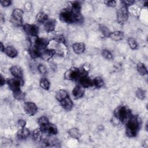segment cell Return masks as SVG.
<instances>
[{
    "mask_svg": "<svg viewBox=\"0 0 148 148\" xmlns=\"http://www.w3.org/2000/svg\"><path fill=\"white\" fill-rule=\"evenodd\" d=\"M125 132L128 137H135L139 130L140 121L137 116H131L126 121Z\"/></svg>",
    "mask_w": 148,
    "mask_h": 148,
    "instance_id": "cell-1",
    "label": "cell"
},
{
    "mask_svg": "<svg viewBox=\"0 0 148 148\" xmlns=\"http://www.w3.org/2000/svg\"><path fill=\"white\" fill-rule=\"evenodd\" d=\"M114 115L122 123H126L132 116L130 110L125 106H120L116 108L114 111Z\"/></svg>",
    "mask_w": 148,
    "mask_h": 148,
    "instance_id": "cell-2",
    "label": "cell"
},
{
    "mask_svg": "<svg viewBox=\"0 0 148 148\" xmlns=\"http://www.w3.org/2000/svg\"><path fill=\"white\" fill-rule=\"evenodd\" d=\"M82 76H83V75L80 69L76 67H72L66 71L64 74L65 79L69 80H79Z\"/></svg>",
    "mask_w": 148,
    "mask_h": 148,
    "instance_id": "cell-3",
    "label": "cell"
},
{
    "mask_svg": "<svg viewBox=\"0 0 148 148\" xmlns=\"http://www.w3.org/2000/svg\"><path fill=\"white\" fill-rule=\"evenodd\" d=\"M59 18L62 21L65 23L72 24L75 23V16L71 10L68 9L61 12L59 14Z\"/></svg>",
    "mask_w": 148,
    "mask_h": 148,
    "instance_id": "cell-4",
    "label": "cell"
},
{
    "mask_svg": "<svg viewBox=\"0 0 148 148\" xmlns=\"http://www.w3.org/2000/svg\"><path fill=\"white\" fill-rule=\"evenodd\" d=\"M128 18V8L122 6L119 8L116 13V18L118 23L123 24L126 22Z\"/></svg>",
    "mask_w": 148,
    "mask_h": 148,
    "instance_id": "cell-5",
    "label": "cell"
},
{
    "mask_svg": "<svg viewBox=\"0 0 148 148\" xmlns=\"http://www.w3.org/2000/svg\"><path fill=\"white\" fill-rule=\"evenodd\" d=\"M24 12L22 9L16 8L14 9L12 13V23L17 25H21L23 23Z\"/></svg>",
    "mask_w": 148,
    "mask_h": 148,
    "instance_id": "cell-6",
    "label": "cell"
},
{
    "mask_svg": "<svg viewBox=\"0 0 148 148\" xmlns=\"http://www.w3.org/2000/svg\"><path fill=\"white\" fill-rule=\"evenodd\" d=\"M24 32L29 36L36 37L39 33L38 27L34 24H25L23 26Z\"/></svg>",
    "mask_w": 148,
    "mask_h": 148,
    "instance_id": "cell-7",
    "label": "cell"
},
{
    "mask_svg": "<svg viewBox=\"0 0 148 148\" xmlns=\"http://www.w3.org/2000/svg\"><path fill=\"white\" fill-rule=\"evenodd\" d=\"M23 109L25 113L29 116H34L38 112V106L32 102H25Z\"/></svg>",
    "mask_w": 148,
    "mask_h": 148,
    "instance_id": "cell-8",
    "label": "cell"
},
{
    "mask_svg": "<svg viewBox=\"0 0 148 148\" xmlns=\"http://www.w3.org/2000/svg\"><path fill=\"white\" fill-rule=\"evenodd\" d=\"M6 83L10 89L12 91H14L20 89V87L22 85V80L16 78L9 79L6 81Z\"/></svg>",
    "mask_w": 148,
    "mask_h": 148,
    "instance_id": "cell-9",
    "label": "cell"
},
{
    "mask_svg": "<svg viewBox=\"0 0 148 148\" xmlns=\"http://www.w3.org/2000/svg\"><path fill=\"white\" fill-rule=\"evenodd\" d=\"M72 96L75 99H78L82 98L84 94V88L80 85H76L72 90Z\"/></svg>",
    "mask_w": 148,
    "mask_h": 148,
    "instance_id": "cell-10",
    "label": "cell"
},
{
    "mask_svg": "<svg viewBox=\"0 0 148 148\" xmlns=\"http://www.w3.org/2000/svg\"><path fill=\"white\" fill-rule=\"evenodd\" d=\"M56 54V51L54 49L47 48L41 53L40 57L44 60L49 61Z\"/></svg>",
    "mask_w": 148,
    "mask_h": 148,
    "instance_id": "cell-11",
    "label": "cell"
},
{
    "mask_svg": "<svg viewBox=\"0 0 148 148\" xmlns=\"http://www.w3.org/2000/svg\"><path fill=\"white\" fill-rule=\"evenodd\" d=\"M43 132H45L50 135H56L58 132V129L57 127L50 123L45 125L44 127L40 128Z\"/></svg>",
    "mask_w": 148,
    "mask_h": 148,
    "instance_id": "cell-12",
    "label": "cell"
},
{
    "mask_svg": "<svg viewBox=\"0 0 148 148\" xmlns=\"http://www.w3.org/2000/svg\"><path fill=\"white\" fill-rule=\"evenodd\" d=\"M80 84L84 88H88L93 86V80L87 75L82 76L79 79Z\"/></svg>",
    "mask_w": 148,
    "mask_h": 148,
    "instance_id": "cell-13",
    "label": "cell"
},
{
    "mask_svg": "<svg viewBox=\"0 0 148 148\" xmlns=\"http://www.w3.org/2000/svg\"><path fill=\"white\" fill-rule=\"evenodd\" d=\"M10 72L14 78L22 80L23 71H22V69L20 68V67L16 65L12 66L10 68Z\"/></svg>",
    "mask_w": 148,
    "mask_h": 148,
    "instance_id": "cell-14",
    "label": "cell"
},
{
    "mask_svg": "<svg viewBox=\"0 0 148 148\" xmlns=\"http://www.w3.org/2000/svg\"><path fill=\"white\" fill-rule=\"evenodd\" d=\"M60 102L62 108L66 111L71 110L73 106V103L72 99L69 97V96L60 101Z\"/></svg>",
    "mask_w": 148,
    "mask_h": 148,
    "instance_id": "cell-15",
    "label": "cell"
},
{
    "mask_svg": "<svg viewBox=\"0 0 148 148\" xmlns=\"http://www.w3.org/2000/svg\"><path fill=\"white\" fill-rule=\"evenodd\" d=\"M44 29L47 32H51L55 30L56 21L54 19H49L43 24Z\"/></svg>",
    "mask_w": 148,
    "mask_h": 148,
    "instance_id": "cell-16",
    "label": "cell"
},
{
    "mask_svg": "<svg viewBox=\"0 0 148 148\" xmlns=\"http://www.w3.org/2000/svg\"><path fill=\"white\" fill-rule=\"evenodd\" d=\"M72 49L73 51L77 54H80L84 53L86 50L84 43L82 42L75 43L72 45Z\"/></svg>",
    "mask_w": 148,
    "mask_h": 148,
    "instance_id": "cell-17",
    "label": "cell"
},
{
    "mask_svg": "<svg viewBox=\"0 0 148 148\" xmlns=\"http://www.w3.org/2000/svg\"><path fill=\"white\" fill-rule=\"evenodd\" d=\"M30 135V131L28 128L26 127L21 128H19L17 136L19 139H27Z\"/></svg>",
    "mask_w": 148,
    "mask_h": 148,
    "instance_id": "cell-18",
    "label": "cell"
},
{
    "mask_svg": "<svg viewBox=\"0 0 148 148\" xmlns=\"http://www.w3.org/2000/svg\"><path fill=\"white\" fill-rule=\"evenodd\" d=\"M4 53L6 54L7 56L10 58H14L18 54V51L16 50L15 47L12 46H6L5 49Z\"/></svg>",
    "mask_w": 148,
    "mask_h": 148,
    "instance_id": "cell-19",
    "label": "cell"
},
{
    "mask_svg": "<svg viewBox=\"0 0 148 148\" xmlns=\"http://www.w3.org/2000/svg\"><path fill=\"white\" fill-rule=\"evenodd\" d=\"M43 132V131L40 127L34 130L32 134V138L33 140L36 142H40L42 139Z\"/></svg>",
    "mask_w": 148,
    "mask_h": 148,
    "instance_id": "cell-20",
    "label": "cell"
},
{
    "mask_svg": "<svg viewBox=\"0 0 148 148\" xmlns=\"http://www.w3.org/2000/svg\"><path fill=\"white\" fill-rule=\"evenodd\" d=\"M109 38L113 41H119L123 39L124 34L120 31H115L110 32Z\"/></svg>",
    "mask_w": 148,
    "mask_h": 148,
    "instance_id": "cell-21",
    "label": "cell"
},
{
    "mask_svg": "<svg viewBox=\"0 0 148 148\" xmlns=\"http://www.w3.org/2000/svg\"><path fill=\"white\" fill-rule=\"evenodd\" d=\"M29 54L32 58H36L40 57L41 52L33 45L31 44L29 49Z\"/></svg>",
    "mask_w": 148,
    "mask_h": 148,
    "instance_id": "cell-22",
    "label": "cell"
},
{
    "mask_svg": "<svg viewBox=\"0 0 148 148\" xmlns=\"http://www.w3.org/2000/svg\"><path fill=\"white\" fill-rule=\"evenodd\" d=\"M36 19L38 23L44 24L48 20V16L46 13L43 12H40L37 14Z\"/></svg>",
    "mask_w": 148,
    "mask_h": 148,
    "instance_id": "cell-23",
    "label": "cell"
},
{
    "mask_svg": "<svg viewBox=\"0 0 148 148\" xmlns=\"http://www.w3.org/2000/svg\"><path fill=\"white\" fill-rule=\"evenodd\" d=\"M68 96V92L64 90H59L56 92V98L60 102Z\"/></svg>",
    "mask_w": 148,
    "mask_h": 148,
    "instance_id": "cell-24",
    "label": "cell"
},
{
    "mask_svg": "<svg viewBox=\"0 0 148 148\" xmlns=\"http://www.w3.org/2000/svg\"><path fill=\"white\" fill-rule=\"evenodd\" d=\"M12 92H13V96L14 98H15L17 100L21 101V100H23L25 97V93L21 89L17 90Z\"/></svg>",
    "mask_w": 148,
    "mask_h": 148,
    "instance_id": "cell-25",
    "label": "cell"
},
{
    "mask_svg": "<svg viewBox=\"0 0 148 148\" xmlns=\"http://www.w3.org/2000/svg\"><path fill=\"white\" fill-rule=\"evenodd\" d=\"M69 135L75 139H79L80 138V134L77 128H72L68 131Z\"/></svg>",
    "mask_w": 148,
    "mask_h": 148,
    "instance_id": "cell-26",
    "label": "cell"
},
{
    "mask_svg": "<svg viewBox=\"0 0 148 148\" xmlns=\"http://www.w3.org/2000/svg\"><path fill=\"white\" fill-rule=\"evenodd\" d=\"M136 69L141 75H146L147 74V69L145 64L142 62H139L136 65Z\"/></svg>",
    "mask_w": 148,
    "mask_h": 148,
    "instance_id": "cell-27",
    "label": "cell"
},
{
    "mask_svg": "<svg viewBox=\"0 0 148 148\" xmlns=\"http://www.w3.org/2000/svg\"><path fill=\"white\" fill-rule=\"evenodd\" d=\"M39 85L42 88L45 90H48L50 86V83L48 79L46 77H42L39 82Z\"/></svg>",
    "mask_w": 148,
    "mask_h": 148,
    "instance_id": "cell-28",
    "label": "cell"
},
{
    "mask_svg": "<svg viewBox=\"0 0 148 148\" xmlns=\"http://www.w3.org/2000/svg\"><path fill=\"white\" fill-rule=\"evenodd\" d=\"M128 46L132 50H136L138 48V44L136 40L133 38H129L127 40Z\"/></svg>",
    "mask_w": 148,
    "mask_h": 148,
    "instance_id": "cell-29",
    "label": "cell"
},
{
    "mask_svg": "<svg viewBox=\"0 0 148 148\" xmlns=\"http://www.w3.org/2000/svg\"><path fill=\"white\" fill-rule=\"evenodd\" d=\"M93 85L95 86L97 88H101L103 87L104 84V82L102 77H96L93 80Z\"/></svg>",
    "mask_w": 148,
    "mask_h": 148,
    "instance_id": "cell-30",
    "label": "cell"
},
{
    "mask_svg": "<svg viewBox=\"0 0 148 148\" xmlns=\"http://www.w3.org/2000/svg\"><path fill=\"white\" fill-rule=\"evenodd\" d=\"M102 56L106 60H111L113 59V56L112 52L108 49H103L101 51Z\"/></svg>",
    "mask_w": 148,
    "mask_h": 148,
    "instance_id": "cell-31",
    "label": "cell"
},
{
    "mask_svg": "<svg viewBox=\"0 0 148 148\" xmlns=\"http://www.w3.org/2000/svg\"><path fill=\"white\" fill-rule=\"evenodd\" d=\"M53 40L60 44H65V38L62 34H57L54 36Z\"/></svg>",
    "mask_w": 148,
    "mask_h": 148,
    "instance_id": "cell-32",
    "label": "cell"
},
{
    "mask_svg": "<svg viewBox=\"0 0 148 148\" xmlns=\"http://www.w3.org/2000/svg\"><path fill=\"white\" fill-rule=\"evenodd\" d=\"M49 123V119L46 116H42L40 118H39L38 120V123L39 125V127L40 128L44 127L45 125Z\"/></svg>",
    "mask_w": 148,
    "mask_h": 148,
    "instance_id": "cell-33",
    "label": "cell"
},
{
    "mask_svg": "<svg viewBox=\"0 0 148 148\" xmlns=\"http://www.w3.org/2000/svg\"><path fill=\"white\" fill-rule=\"evenodd\" d=\"M99 31L102 34L103 36L106 37V38L109 37V35H110L111 32L106 26L103 25H100L99 26Z\"/></svg>",
    "mask_w": 148,
    "mask_h": 148,
    "instance_id": "cell-34",
    "label": "cell"
},
{
    "mask_svg": "<svg viewBox=\"0 0 148 148\" xmlns=\"http://www.w3.org/2000/svg\"><path fill=\"white\" fill-rule=\"evenodd\" d=\"M136 95L138 98L140 100H143L146 98V93L144 90L142 88H139L136 91Z\"/></svg>",
    "mask_w": 148,
    "mask_h": 148,
    "instance_id": "cell-35",
    "label": "cell"
},
{
    "mask_svg": "<svg viewBox=\"0 0 148 148\" xmlns=\"http://www.w3.org/2000/svg\"><path fill=\"white\" fill-rule=\"evenodd\" d=\"M37 69H38V71H39V72L41 74L45 75L47 73V68L43 64H39L38 66H37Z\"/></svg>",
    "mask_w": 148,
    "mask_h": 148,
    "instance_id": "cell-36",
    "label": "cell"
},
{
    "mask_svg": "<svg viewBox=\"0 0 148 148\" xmlns=\"http://www.w3.org/2000/svg\"><path fill=\"white\" fill-rule=\"evenodd\" d=\"M121 2H122L123 6H124L127 8H128V7L132 6L134 4V1H131V0H125V1H121Z\"/></svg>",
    "mask_w": 148,
    "mask_h": 148,
    "instance_id": "cell-37",
    "label": "cell"
},
{
    "mask_svg": "<svg viewBox=\"0 0 148 148\" xmlns=\"http://www.w3.org/2000/svg\"><path fill=\"white\" fill-rule=\"evenodd\" d=\"M17 125H18L19 128H24L26 125V121L24 119H20L17 121Z\"/></svg>",
    "mask_w": 148,
    "mask_h": 148,
    "instance_id": "cell-38",
    "label": "cell"
},
{
    "mask_svg": "<svg viewBox=\"0 0 148 148\" xmlns=\"http://www.w3.org/2000/svg\"><path fill=\"white\" fill-rule=\"evenodd\" d=\"M1 5L3 7H8L10 5L12 2L9 0H1L0 1Z\"/></svg>",
    "mask_w": 148,
    "mask_h": 148,
    "instance_id": "cell-39",
    "label": "cell"
},
{
    "mask_svg": "<svg viewBox=\"0 0 148 148\" xmlns=\"http://www.w3.org/2000/svg\"><path fill=\"white\" fill-rule=\"evenodd\" d=\"M116 3H117V2L116 1H105V4L108 6L111 7V8L116 6Z\"/></svg>",
    "mask_w": 148,
    "mask_h": 148,
    "instance_id": "cell-40",
    "label": "cell"
},
{
    "mask_svg": "<svg viewBox=\"0 0 148 148\" xmlns=\"http://www.w3.org/2000/svg\"><path fill=\"white\" fill-rule=\"evenodd\" d=\"M0 80H1V83H0V84H1V86L2 87L3 85H4V84H5L6 80H5V78H4L2 75L1 76V79H0Z\"/></svg>",
    "mask_w": 148,
    "mask_h": 148,
    "instance_id": "cell-41",
    "label": "cell"
},
{
    "mask_svg": "<svg viewBox=\"0 0 148 148\" xmlns=\"http://www.w3.org/2000/svg\"><path fill=\"white\" fill-rule=\"evenodd\" d=\"M5 49V47L4 45H3V43L2 42H1V51L2 52H4Z\"/></svg>",
    "mask_w": 148,
    "mask_h": 148,
    "instance_id": "cell-42",
    "label": "cell"
}]
</instances>
